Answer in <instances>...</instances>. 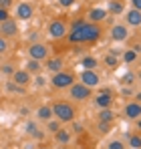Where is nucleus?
I'll list each match as a JSON object with an SVG mask.
<instances>
[{
	"instance_id": "16",
	"label": "nucleus",
	"mask_w": 141,
	"mask_h": 149,
	"mask_svg": "<svg viewBox=\"0 0 141 149\" xmlns=\"http://www.w3.org/2000/svg\"><path fill=\"white\" fill-rule=\"evenodd\" d=\"M12 81H14L16 85H20V87H26V85H30L32 74L28 73V71H24V69H16L14 74H12Z\"/></svg>"
},
{
	"instance_id": "23",
	"label": "nucleus",
	"mask_w": 141,
	"mask_h": 149,
	"mask_svg": "<svg viewBox=\"0 0 141 149\" xmlns=\"http://www.w3.org/2000/svg\"><path fill=\"white\" fill-rule=\"evenodd\" d=\"M103 63H105V67L115 69V67H119V63H121V56L113 54V52H107V54H105V58H103Z\"/></svg>"
},
{
	"instance_id": "28",
	"label": "nucleus",
	"mask_w": 141,
	"mask_h": 149,
	"mask_svg": "<svg viewBox=\"0 0 141 149\" xmlns=\"http://www.w3.org/2000/svg\"><path fill=\"white\" fill-rule=\"evenodd\" d=\"M61 127H63V123H61L59 119H50V121H47V131L48 133H57Z\"/></svg>"
},
{
	"instance_id": "4",
	"label": "nucleus",
	"mask_w": 141,
	"mask_h": 149,
	"mask_svg": "<svg viewBox=\"0 0 141 149\" xmlns=\"http://www.w3.org/2000/svg\"><path fill=\"white\" fill-rule=\"evenodd\" d=\"M50 50L45 42H34V45H28V49H26V54H28V58H32V61H38V63H45L47 61Z\"/></svg>"
},
{
	"instance_id": "48",
	"label": "nucleus",
	"mask_w": 141,
	"mask_h": 149,
	"mask_svg": "<svg viewBox=\"0 0 141 149\" xmlns=\"http://www.w3.org/2000/svg\"><path fill=\"white\" fill-rule=\"evenodd\" d=\"M139 34H141V26H139Z\"/></svg>"
},
{
	"instance_id": "43",
	"label": "nucleus",
	"mask_w": 141,
	"mask_h": 149,
	"mask_svg": "<svg viewBox=\"0 0 141 149\" xmlns=\"http://www.w3.org/2000/svg\"><path fill=\"white\" fill-rule=\"evenodd\" d=\"M133 99L137 101V103H141V91H139V93H135V95H133Z\"/></svg>"
},
{
	"instance_id": "41",
	"label": "nucleus",
	"mask_w": 141,
	"mask_h": 149,
	"mask_svg": "<svg viewBox=\"0 0 141 149\" xmlns=\"http://www.w3.org/2000/svg\"><path fill=\"white\" fill-rule=\"evenodd\" d=\"M131 8H133V10H139V12H141V0H131Z\"/></svg>"
},
{
	"instance_id": "5",
	"label": "nucleus",
	"mask_w": 141,
	"mask_h": 149,
	"mask_svg": "<svg viewBox=\"0 0 141 149\" xmlns=\"http://www.w3.org/2000/svg\"><path fill=\"white\" fill-rule=\"evenodd\" d=\"M73 83H75V77H73V73H69V71L54 73V74H52V79H50V85H52L54 89H59V91L69 89Z\"/></svg>"
},
{
	"instance_id": "38",
	"label": "nucleus",
	"mask_w": 141,
	"mask_h": 149,
	"mask_svg": "<svg viewBox=\"0 0 141 149\" xmlns=\"http://www.w3.org/2000/svg\"><path fill=\"white\" fill-rule=\"evenodd\" d=\"M121 95H123V97H133L135 93H133L131 87H121Z\"/></svg>"
},
{
	"instance_id": "12",
	"label": "nucleus",
	"mask_w": 141,
	"mask_h": 149,
	"mask_svg": "<svg viewBox=\"0 0 141 149\" xmlns=\"http://www.w3.org/2000/svg\"><path fill=\"white\" fill-rule=\"evenodd\" d=\"M125 26L127 28H139L141 26V12L139 10H125Z\"/></svg>"
},
{
	"instance_id": "10",
	"label": "nucleus",
	"mask_w": 141,
	"mask_h": 149,
	"mask_svg": "<svg viewBox=\"0 0 141 149\" xmlns=\"http://www.w3.org/2000/svg\"><path fill=\"white\" fill-rule=\"evenodd\" d=\"M18 34V24L14 18H8L4 22H0V36L8 38V36H16Z\"/></svg>"
},
{
	"instance_id": "27",
	"label": "nucleus",
	"mask_w": 141,
	"mask_h": 149,
	"mask_svg": "<svg viewBox=\"0 0 141 149\" xmlns=\"http://www.w3.org/2000/svg\"><path fill=\"white\" fill-rule=\"evenodd\" d=\"M127 143H129V149H141V135L139 133H131Z\"/></svg>"
},
{
	"instance_id": "17",
	"label": "nucleus",
	"mask_w": 141,
	"mask_h": 149,
	"mask_svg": "<svg viewBox=\"0 0 141 149\" xmlns=\"http://www.w3.org/2000/svg\"><path fill=\"white\" fill-rule=\"evenodd\" d=\"M54 141L59 143V145H69L70 141H73V133H70L69 129H65V127H61L57 133H54Z\"/></svg>"
},
{
	"instance_id": "11",
	"label": "nucleus",
	"mask_w": 141,
	"mask_h": 149,
	"mask_svg": "<svg viewBox=\"0 0 141 149\" xmlns=\"http://www.w3.org/2000/svg\"><path fill=\"white\" fill-rule=\"evenodd\" d=\"M123 115H125L127 119H131V121L139 119L141 117V103H137V101H129V103L125 105V109H123Z\"/></svg>"
},
{
	"instance_id": "14",
	"label": "nucleus",
	"mask_w": 141,
	"mask_h": 149,
	"mask_svg": "<svg viewBox=\"0 0 141 149\" xmlns=\"http://www.w3.org/2000/svg\"><path fill=\"white\" fill-rule=\"evenodd\" d=\"M63 67H65V61H63V56H48L47 61H45V69H47L48 73H61L63 71Z\"/></svg>"
},
{
	"instance_id": "35",
	"label": "nucleus",
	"mask_w": 141,
	"mask_h": 149,
	"mask_svg": "<svg viewBox=\"0 0 141 149\" xmlns=\"http://www.w3.org/2000/svg\"><path fill=\"white\" fill-rule=\"evenodd\" d=\"M38 36H40L38 32H30V34L26 36V40H28L30 45H34V42H40V40H38Z\"/></svg>"
},
{
	"instance_id": "31",
	"label": "nucleus",
	"mask_w": 141,
	"mask_h": 149,
	"mask_svg": "<svg viewBox=\"0 0 141 149\" xmlns=\"http://www.w3.org/2000/svg\"><path fill=\"white\" fill-rule=\"evenodd\" d=\"M36 129H38L36 121H26V123H24V131H26V135H32Z\"/></svg>"
},
{
	"instance_id": "50",
	"label": "nucleus",
	"mask_w": 141,
	"mask_h": 149,
	"mask_svg": "<svg viewBox=\"0 0 141 149\" xmlns=\"http://www.w3.org/2000/svg\"><path fill=\"white\" fill-rule=\"evenodd\" d=\"M139 63H141V56H139Z\"/></svg>"
},
{
	"instance_id": "49",
	"label": "nucleus",
	"mask_w": 141,
	"mask_h": 149,
	"mask_svg": "<svg viewBox=\"0 0 141 149\" xmlns=\"http://www.w3.org/2000/svg\"><path fill=\"white\" fill-rule=\"evenodd\" d=\"M40 149H48V147H40Z\"/></svg>"
},
{
	"instance_id": "9",
	"label": "nucleus",
	"mask_w": 141,
	"mask_h": 149,
	"mask_svg": "<svg viewBox=\"0 0 141 149\" xmlns=\"http://www.w3.org/2000/svg\"><path fill=\"white\" fill-rule=\"evenodd\" d=\"M95 105L99 109H109L113 105V93H111V89H101L99 95L95 97Z\"/></svg>"
},
{
	"instance_id": "34",
	"label": "nucleus",
	"mask_w": 141,
	"mask_h": 149,
	"mask_svg": "<svg viewBox=\"0 0 141 149\" xmlns=\"http://www.w3.org/2000/svg\"><path fill=\"white\" fill-rule=\"evenodd\" d=\"M73 123V131L70 133H75V135H79V133H85V127L79 123V121H70Z\"/></svg>"
},
{
	"instance_id": "32",
	"label": "nucleus",
	"mask_w": 141,
	"mask_h": 149,
	"mask_svg": "<svg viewBox=\"0 0 141 149\" xmlns=\"http://www.w3.org/2000/svg\"><path fill=\"white\" fill-rule=\"evenodd\" d=\"M105 149H125V143H123L121 139H113V141L107 143V147H105Z\"/></svg>"
},
{
	"instance_id": "19",
	"label": "nucleus",
	"mask_w": 141,
	"mask_h": 149,
	"mask_svg": "<svg viewBox=\"0 0 141 149\" xmlns=\"http://www.w3.org/2000/svg\"><path fill=\"white\" fill-rule=\"evenodd\" d=\"M36 119L38 121H50V119H54L52 117V109H50V105H43V107H38L36 109Z\"/></svg>"
},
{
	"instance_id": "1",
	"label": "nucleus",
	"mask_w": 141,
	"mask_h": 149,
	"mask_svg": "<svg viewBox=\"0 0 141 149\" xmlns=\"http://www.w3.org/2000/svg\"><path fill=\"white\" fill-rule=\"evenodd\" d=\"M103 36V28L99 24H91L85 18H79L70 24V30L67 34V40L70 45H87V42H95Z\"/></svg>"
},
{
	"instance_id": "6",
	"label": "nucleus",
	"mask_w": 141,
	"mask_h": 149,
	"mask_svg": "<svg viewBox=\"0 0 141 149\" xmlns=\"http://www.w3.org/2000/svg\"><path fill=\"white\" fill-rule=\"evenodd\" d=\"M91 89L89 87H85V85H81V83H73L69 87V97L73 101H87L91 99Z\"/></svg>"
},
{
	"instance_id": "36",
	"label": "nucleus",
	"mask_w": 141,
	"mask_h": 149,
	"mask_svg": "<svg viewBox=\"0 0 141 149\" xmlns=\"http://www.w3.org/2000/svg\"><path fill=\"white\" fill-rule=\"evenodd\" d=\"M34 85L40 89V87H45V85H47V79H45L43 74H36V79H34Z\"/></svg>"
},
{
	"instance_id": "39",
	"label": "nucleus",
	"mask_w": 141,
	"mask_h": 149,
	"mask_svg": "<svg viewBox=\"0 0 141 149\" xmlns=\"http://www.w3.org/2000/svg\"><path fill=\"white\" fill-rule=\"evenodd\" d=\"M10 18V12L6 10V8H0V22H4V20H8Z\"/></svg>"
},
{
	"instance_id": "45",
	"label": "nucleus",
	"mask_w": 141,
	"mask_h": 149,
	"mask_svg": "<svg viewBox=\"0 0 141 149\" xmlns=\"http://www.w3.org/2000/svg\"><path fill=\"white\" fill-rule=\"evenodd\" d=\"M135 123H137V129L141 131V117H139V119H135Z\"/></svg>"
},
{
	"instance_id": "24",
	"label": "nucleus",
	"mask_w": 141,
	"mask_h": 149,
	"mask_svg": "<svg viewBox=\"0 0 141 149\" xmlns=\"http://www.w3.org/2000/svg\"><path fill=\"white\" fill-rule=\"evenodd\" d=\"M97 65H99V61L95 58V56H83V61H81V67L85 69V71H95L97 69Z\"/></svg>"
},
{
	"instance_id": "44",
	"label": "nucleus",
	"mask_w": 141,
	"mask_h": 149,
	"mask_svg": "<svg viewBox=\"0 0 141 149\" xmlns=\"http://www.w3.org/2000/svg\"><path fill=\"white\" fill-rule=\"evenodd\" d=\"M133 50H135L137 54H141V45H135V47H133Z\"/></svg>"
},
{
	"instance_id": "15",
	"label": "nucleus",
	"mask_w": 141,
	"mask_h": 149,
	"mask_svg": "<svg viewBox=\"0 0 141 149\" xmlns=\"http://www.w3.org/2000/svg\"><path fill=\"white\" fill-rule=\"evenodd\" d=\"M103 20H107V10L105 8H91L87 12V22L91 24H101Z\"/></svg>"
},
{
	"instance_id": "25",
	"label": "nucleus",
	"mask_w": 141,
	"mask_h": 149,
	"mask_svg": "<svg viewBox=\"0 0 141 149\" xmlns=\"http://www.w3.org/2000/svg\"><path fill=\"white\" fill-rule=\"evenodd\" d=\"M4 89H6L8 93H12V95H24V93H26V87H20V85H16L14 81H8Z\"/></svg>"
},
{
	"instance_id": "21",
	"label": "nucleus",
	"mask_w": 141,
	"mask_h": 149,
	"mask_svg": "<svg viewBox=\"0 0 141 149\" xmlns=\"http://www.w3.org/2000/svg\"><path fill=\"white\" fill-rule=\"evenodd\" d=\"M24 71H28L30 74H40V71H43V63L28 58V61H26V65H24Z\"/></svg>"
},
{
	"instance_id": "40",
	"label": "nucleus",
	"mask_w": 141,
	"mask_h": 149,
	"mask_svg": "<svg viewBox=\"0 0 141 149\" xmlns=\"http://www.w3.org/2000/svg\"><path fill=\"white\" fill-rule=\"evenodd\" d=\"M75 2H77V0H59V4H61V6H65V8H69V6H73Z\"/></svg>"
},
{
	"instance_id": "37",
	"label": "nucleus",
	"mask_w": 141,
	"mask_h": 149,
	"mask_svg": "<svg viewBox=\"0 0 141 149\" xmlns=\"http://www.w3.org/2000/svg\"><path fill=\"white\" fill-rule=\"evenodd\" d=\"M30 137H32V139H36V141H43V139H45V131H43V129H36Z\"/></svg>"
},
{
	"instance_id": "8",
	"label": "nucleus",
	"mask_w": 141,
	"mask_h": 149,
	"mask_svg": "<svg viewBox=\"0 0 141 149\" xmlns=\"http://www.w3.org/2000/svg\"><path fill=\"white\" fill-rule=\"evenodd\" d=\"M109 36H111L115 42H123V40H127V38H129V28L123 24V22L113 24V26H111V30H109Z\"/></svg>"
},
{
	"instance_id": "42",
	"label": "nucleus",
	"mask_w": 141,
	"mask_h": 149,
	"mask_svg": "<svg viewBox=\"0 0 141 149\" xmlns=\"http://www.w3.org/2000/svg\"><path fill=\"white\" fill-rule=\"evenodd\" d=\"M10 4H12V0H0V8H10Z\"/></svg>"
},
{
	"instance_id": "46",
	"label": "nucleus",
	"mask_w": 141,
	"mask_h": 149,
	"mask_svg": "<svg viewBox=\"0 0 141 149\" xmlns=\"http://www.w3.org/2000/svg\"><path fill=\"white\" fill-rule=\"evenodd\" d=\"M59 149H70L69 145H59Z\"/></svg>"
},
{
	"instance_id": "26",
	"label": "nucleus",
	"mask_w": 141,
	"mask_h": 149,
	"mask_svg": "<svg viewBox=\"0 0 141 149\" xmlns=\"http://www.w3.org/2000/svg\"><path fill=\"white\" fill-rule=\"evenodd\" d=\"M135 83H137L135 73H125L123 77H121V87H133Z\"/></svg>"
},
{
	"instance_id": "20",
	"label": "nucleus",
	"mask_w": 141,
	"mask_h": 149,
	"mask_svg": "<svg viewBox=\"0 0 141 149\" xmlns=\"http://www.w3.org/2000/svg\"><path fill=\"white\" fill-rule=\"evenodd\" d=\"M97 119L103 121V123H113V121H115V111H113L111 107H109V109H99Z\"/></svg>"
},
{
	"instance_id": "22",
	"label": "nucleus",
	"mask_w": 141,
	"mask_h": 149,
	"mask_svg": "<svg viewBox=\"0 0 141 149\" xmlns=\"http://www.w3.org/2000/svg\"><path fill=\"white\" fill-rule=\"evenodd\" d=\"M137 58H139V54H137L133 49H127V50H123V52H121V61H123V63H127V65H133Z\"/></svg>"
},
{
	"instance_id": "33",
	"label": "nucleus",
	"mask_w": 141,
	"mask_h": 149,
	"mask_svg": "<svg viewBox=\"0 0 141 149\" xmlns=\"http://www.w3.org/2000/svg\"><path fill=\"white\" fill-rule=\"evenodd\" d=\"M10 49V42H8V38H4V36H0V54H4V52H8Z\"/></svg>"
},
{
	"instance_id": "2",
	"label": "nucleus",
	"mask_w": 141,
	"mask_h": 149,
	"mask_svg": "<svg viewBox=\"0 0 141 149\" xmlns=\"http://www.w3.org/2000/svg\"><path fill=\"white\" fill-rule=\"evenodd\" d=\"M50 109H52V117L59 119L61 123H70L77 117V109L67 101H57L50 105Z\"/></svg>"
},
{
	"instance_id": "3",
	"label": "nucleus",
	"mask_w": 141,
	"mask_h": 149,
	"mask_svg": "<svg viewBox=\"0 0 141 149\" xmlns=\"http://www.w3.org/2000/svg\"><path fill=\"white\" fill-rule=\"evenodd\" d=\"M47 32H48V36H50L52 40H63V38H67V34H69V26H67L65 20L54 18V20H50Z\"/></svg>"
},
{
	"instance_id": "29",
	"label": "nucleus",
	"mask_w": 141,
	"mask_h": 149,
	"mask_svg": "<svg viewBox=\"0 0 141 149\" xmlns=\"http://www.w3.org/2000/svg\"><path fill=\"white\" fill-rule=\"evenodd\" d=\"M14 71H16V67H14L12 63H4V65H0V73L6 74V77H12Z\"/></svg>"
},
{
	"instance_id": "13",
	"label": "nucleus",
	"mask_w": 141,
	"mask_h": 149,
	"mask_svg": "<svg viewBox=\"0 0 141 149\" xmlns=\"http://www.w3.org/2000/svg\"><path fill=\"white\" fill-rule=\"evenodd\" d=\"M32 14H34V8H32L30 2L24 0V2H20V4L16 6V18H18V20H30Z\"/></svg>"
},
{
	"instance_id": "47",
	"label": "nucleus",
	"mask_w": 141,
	"mask_h": 149,
	"mask_svg": "<svg viewBox=\"0 0 141 149\" xmlns=\"http://www.w3.org/2000/svg\"><path fill=\"white\" fill-rule=\"evenodd\" d=\"M135 77H137V81H141V71H139V73H135Z\"/></svg>"
},
{
	"instance_id": "30",
	"label": "nucleus",
	"mask_w": 141,
	"mask_h": 149,
	"mask_svg": "<svg viewBox=\"0 0 141 149\" xmlns=\"http://www.w3.org/2000/svg\"><path fill=\"white\" fill-rule=\"evenodd\" d=\"M111 127H113V123H103V121H99V123H97V131H99L101 135H107V133L111 131Z\"/></svg>"
},
{
	"instance_id": "18",
	"label": "nucleus",
	"mask_w": 141,
	"mask_h": 149,
	"mask_svg": "<svg viewBox=\"0 0 141 149\" xmlns=\"http://www.w3.org/2000/svg\"><path fill=\"white\" fill-rule=\"evenodd\" d=\"M107 14H113V16L125 14V4H123V0H109V4H107Z\"/></svg>"
},
{
	"instance_id": "7",
	"label": "nucleus",
	"mask_w": 141,
	"mask_h": 149,
	"mask_svg": "<svg viewBox=\"0 0 141 149\" xmlns=\"http://www.w3.org/2000/svg\"><path fill=\"white\" fill-rule=\"evenodd\" d=\"M79 81H81V85H85V87H89L93 91L95 87L101 83V77H99L97 71H83L81 77H79Z\"/></svg>"
}]
</instances>
